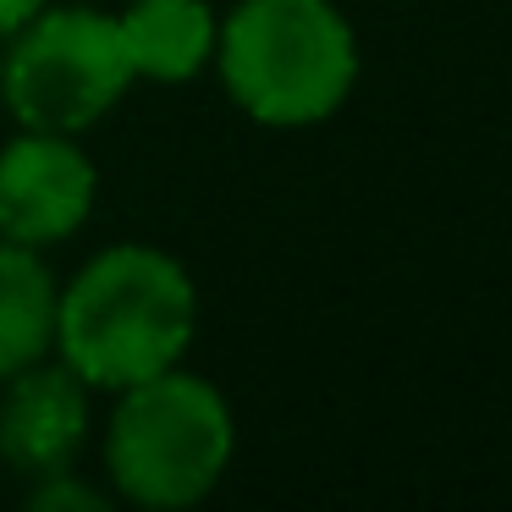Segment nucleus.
Masks as SVG:
<instances>
[{"mask_svg": "<svg viewBox=\"0 0 512 512\" xmlns=\"http://www.w3.org/2000/svg\"><path fill=\"white\" fill-rule=\"evenodd\" d=\"M199 331L193 276L149 243H111L61 287L50 353L89 391H127L177 369Z\"/></svg>", "mask_w": 512, "mask_h": 512, "instance_id": "nucleus-1", "label": "nucleus"}, {"mask_svg": "<svg viewBox=\"0 0 512 512\" xmlns=\"http://www.w3.org/2000/svg\"><path fill=\"white\" fill-rule=\"evenodd\" d=\"M215 72L259 127H320L358 83V39L331 0H237L215 34Z\"/></svg>", "mask_w": 512, "mask_h": 512, "instance_id": "nucleus-2", "label": "nucleus"}, {"mask_svg": "<svg viewBox=\"0 0 512 512\" xmlns=\"http://www.w3.org/2000/svg\"><path fill=\"white\" fill-rule=\"evenodd\" d=\"M237 452L232 402L193 369H160L116 391L105 424V474L116 496L144 512L199 507Z\"/></svg>", "mask_w": 512, "mask_h": 512, "instance_id": "nucleus-3", "label": "nucleus"}, {"mask_svg": "<svg viewBox=\"0 0 512 512\" xmlns=\"http://www.w3.org/2000/svg\"><path fill=\"white\" fill-rule=\"evenodd\" d=\"M133 83V61L122 50L116 17L94 6H39L0 61V100L17 127L34 133H89L116 111Z\"/></svg>", "mask_w": 512, "mask_h": 512, "instance_id": "nucleus-4", "label": "nucleus"}, {"mask_svg": "<svg viewBox=\"0 0 512 512\" xmlns=\"http://www.w3.org/2000/svg\"><path fill=\"white\" fill-rule=\"evenodd\" d=\"M94 177L89 155L67 133H23L0 149V237L23 248L67 243L94 210Z\"/></svg>", "mask_w": 512, "mask_h": 512, "instance_id": "nucleus-5", "label": "nucleus"}, {"mask_svg": "<svg viewBox=\"0 0 512 512\" xmlns=\"http://www.w3.org/2000/svg\"><path fill=\"white\" fill-rule=\"evenodd\" d=\"M89 397L94 391L61 358H39L0 380V463L23 479L72 468L89 441Z\"/></svg>", "mask_w": 512, "mask_h": 512, "instance_id": "nucleus-6", "label": "nucleus"}, {"mask_svg": "<svg viewBox=\"0 0 512 512\" xmlns=\"http://www.w3.org/2000/svg\"><path fill=\"white\" fill-rule=\"evenodd\" d=\"M122 50L133 61V78L149 83H193L215 61L221 17L204 0H133L122 17Z\"/></svg>", "mask_w": 512, "mask_h": 512, "instance_id": "nucleus-7", "label": "nucleus"}, {"mask_svg": "<svg viewBox=\"0 0 512 512\" xmlns=\"http://www.w3.org/2000/svg\"><path fill=\"white\" fill-rule=\"evenodd\" d=\"M56 298L61 281L39 248L0 237V380L50 358L56 347Z\"/></svg>", "mask_w": 512, "mask_h": 512, "instance_id": "nucleus-8", "label": "nucleus"}, {"mask_svg": "<svg viewBox=\"0 0 512 512\" xmlns=\"http://www.w3.org/2000/svg\"><path fill=\"white\" fill-rule=\"evenodd\" d=\"M28 507H34V512H105L111 501H105L100 485H83L78 468H61V474L34 479V490H28Z\"/></svg>", "mask_w": 512, "mask_h": 512, "instance_id": "nucleus-9", "label": "nucleus"}, {"mask_svg": "<svg viewBox=\"0 0 512 512\" xmlns=\"http://www.w3.org/2000/svg\"><path fill=\"white\" fill-rule=\"evenodd\" d=\"M39 6H45V0H0V45H6V39H12L17 28L39 12Z\"/></svg>", "mask_w": 512, "mask_h": 512, "instance_id": "nucleus-10", "label": "nucleus"}]
</instances>
